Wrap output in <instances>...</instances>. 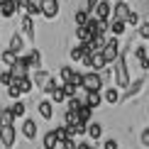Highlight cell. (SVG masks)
Segmentation results:
<instances>
[{
  "mask_svg": "<svg viewBox=\"0 0 149 149\" xmlns=\"http://www.w3.org/2000/svg\"><path fill=\"white\" fill-rule=\"evenodd\" d=\"M95 3H98V0H86V10H88L91 15H93V8H95Z\"/></svg>",
  "mask_w": 149,
  "mask_h": 149,
  "instance_id": "obj_46",
  "label": "cell"
},
{
  "mask_svg": "<svg viewBox=\"0 0 149 149\" xmlns=\"http://www.w3.org/2000/svg\"><path fill=\"white\" fill-rule=\"evenodd\" d=\"M81 105H83V100H81V98H76V95L66 98V108H69V110H78Z\"/></svg>",
  "mask_w": 149,
  "mask_h": 149,
  "instance_id": "obj_35",
  "label": "cell"
},
{
  "mask_svg": "<svg viewBox=\"0 0 149 149\" xmlns=\"http://www.w3.org/2000/svg\"><path fill=\"white\" fill-rule=\"evenodd\" d=\"M54 134H56V139H59V142H64L66 137H71V134H69V125H61V127H56V130H54Z\"/></svg>",
  "mask_w": 149,
  "mask_h": 149,
  "instance_id": "obj_32",
  "label": "cell"
},
{
  "mask_svg": "<svg viewBox=\"0 0 149 149\" xmlns=\"http://www.w3.org/2000/svg\"><path fill=\"white\" fill-rule=\"evenodd\" d=\"M47 78H49V73H47V71H44V69L39 66V69L34 71V78H32V83H34V86H39V88H42V86L47 83Z\"/></svg>",
  "mask_w": 149,
  "mask_h": 149,
  "instance_id": "obj_23",
  "label": "cell"
},
{
  "mask_svg": "<svg viewBox=\"0 0 149 149\" xmlns=\"http://www.w3.org/2000/svg\"><path fill=\"white\" fill-rule=\"evenodd\" d=\"M61 83H66V81H71V76H73V69L71 66H61Z\"/></svg>",
  "mask_w": 149,
  "mask_h": 149,
  "instance_id": "obj_37",
  "label": "cell"
},
{
  "mask_svg": "<svg viewBox=\"0 0 149 149\" xmlns=\"http://www.w3.org/2000/svg\"><path fill=\"white\" fill-rule=\"evenodd\" d=\"M10 83H15L17 88H20V93H29V91L34 88V83H32V78H29V76H24V78H12Z\"/></svg>",
  "mask_w": 149,
  "mask_h": 149,
  "instance_id": "obj_17",
  "label": "cell"
},
{
  "mask_svg": "<svg viewBox=\"0 0 149 149\" xmlns=\"http://www.w3.org/2000/svg\"><path fill=\"white\" fill-rule=\"evenodd\" d=\"M93 15H95L98 20H105V22H108L110 17H113V3H110V0H98L95 8H93Z\"/></svg>",
  "mask_w": 149,
  "mask_h": 149,
  "instance_id": "obj_5",
  "label": "cell"
},
{
  "mask_svg": "<svg viewBox=\"0 0 149 149\" xmlns=\"http://www.w3.org/2000/svg\"><path fill=\"white\" fill-rule=\"evenodd\" d=\"M17 10H20L17 8V0H3V3H0V15H3L5 20H10Z\"/></svg>",
  "mask_w": 149,
  "mask_h": 149,
  "instance_id": "obj_9",
  "label": "cell"
},
{
  "mask_svg": "<svg viewBox=\"0 0 149 149\" xmlns=\"http://www.w3.org/2000/svg\"><path fill=\"white\" fill-rule=\"evenodd\" d=\"M139 142H142V147H147V149H149V127H147V130H142Z\"/></svg>",
  "mask_w": 149,
  "mask_h": 149,
  "instance_id": "obj_43",
  "label": "cell"
},
{
  "mask_svg": "<svg viewBox=\"0 0 149 149\" xmlns=\"http://www.w3.org/2000/svg\"><path fill=\"white\" fill-rule=\"evenodd\" d=\"M103 86H105V81L100 76V71H88V73H83V83H81V88L83 91H103Z\"/></svg>",
  "mask_w": 149,
  "mask_h": 149,
  "instance_id": "obj_3",
  "label": "cell"
},
{
  "mask_svg": "<svg viewBox=\"0 0 149 149\" xmlns=\"http://www.w3.org/2000/svg\"><path fill=\"white\" fill-rule=\"evenodd\" d=\"M0 59H3V64L12 66V64H15V59H17V54H15V52H10V49H5V52H3V56H0Z\"/></svg>",
  "mask_w": 149,
  "mask_h": 149,
  "instance_id": "obj_33",
  "label": "cell"
},
{
  "mask_svg": "<svg viewBox=\"0 0 149 149\" xmlns=\"http://www.w3.org/2000/svg\"><path fill=\"white\" fill-rule=\"evenodd\" d=\"M10 81H12V76H10V71L0 73V83H3V86H10Z\"/></svg>",
  "mask_w": 149,
  "mask_h": 149,
  "instance_id": "obj_44",
  "label": "cell"
},
{
  "mask_svg": "<svg viewBox=\"0 0 149 149\" xmlns=\"http://www.w3.org/2000/svg\"><path fill=\"white\" fill-rule=\"evenodd\" d=\"M22 134L27 139H34L37 137V122L32 120V117H24V120H22Z\"/></svg>",
  "mask_w": 149,
  "mask_h": 149,
  "instance_id": "obj_11",
  "label": "cell"
},
{
  "mask_svg": "<svg viewBox=\"0 0 149 149\" xmlns=\"http://www.w3.org/2000/svg\"><path fill=\"white\" fill-rule=\"evenodd\" d=\"M100 54H103V59H105V64H113V61L120 56V42H117V37L113 34L110 39H105V44L100 49Z\"/></svg>",
  "mask_w": 149,
  "mask_h": 149,
  "instance_id": "obj_2",
  "label": "cell"
},
{
  "mask_svg": "<svg viewBox=\"0 0 149 149\" xmlns=\"http://www.w3.org/2000/svg\"><path fill=\"white\" fill-rule=\"evenodd\" d=\"M69 83H73V86H78V88H81V83H83V73L73 71V76H71V81H69Z\"/></svg>",
  "mask_w": 149,
  "mask_h": 149,
  "instance_id": "obj_42",
  "label": "cell"
},
{
  "mask_svg": "<svg viewBox=\"0 0 149 149\" xmlns=\"http://www.w3.org/2000/svg\"><path fill=\"white\" fill-rule=\"evenodd\" d=\"M83 103H86V105H91V108H98V105L103 103V93H100V91H86Z\"/></svg>",
  "mask_w": 149,
  "mask_h": 149,
  "instance_id": "obj_14",
  "label": "cell"
},
{
  "mask_svg": "<svg viewBox=\"0 0 149 149\" xmlns=\"http://www.w3.org/2000/svg\"><path fill=\"white\" fill-rule=\"evenodd\" d=\"M24 12H27V15H42V10H39V3H34V0H29L27 5H24Z\"/></svg>",
  "mask_w": 149,
  "mask_h": 149,
  "instance_id": "obj_30",
  "label": "cell"
},
{
  "mask_svg": "<svg viewBox=\"0 0 149 149\" xmlns=\"http://www.w3.org/2000/svg\"><path fill=\"white\" fill-rule=\"evenodd\" d=\"M61 88H64V93H66V98H71V95H76V93H78V86H73V83H69V81H66V83H61Z\"/></svg>",
  "mask_w": 149,
  "mask_h": 149,
  "instance_id": "obj_36",
  "label": "cell"
},
{
  "mask_svg": "<svg viewBox=\"0 0 149 149\" xmlns=\"http://www.w3.org/2000/svg\"><path fill=\"white\" fill-rule=\"evenodd\" d=\"M76 122H81V117H78V110H69V108H66L64 125H76Z\"/></svg>",
  "mask_w": 149,
  "mask_h": 149,
  "instance_id": "obj_27",
  "label": "cell"
},
{
  "mask_svg": "<svg viewBox=\"0 0 149 149\" xmlns=\"http://www.w3.org/2000/svg\"><path fill=\"white\" fill-rule=\"evenodd\" d=\"M37 110H39V115L44 117V120H52V117H54V103L47 100V98L37 103Z\"/></svg>",
  "mask_w": 149,
  "mask_h": 149,
  "instance_id": "obj_10",
  "label": "cell"
},
{
  "mask_svg": "<svg viewBox=\"0 0 149 149\" xmlns=\"http://www.w3.org/2000/svg\"><path fill=\"white\" fill-rule=\"evenodd\" d=\"M83 54H86V47H83V42H81L78 47H73V49H71V59H73V61H81V56H83Z\"/></svg>",
  "mask_w": 149,
  "mask_h": 149,
  "instance_id": "obj_34",
  "label": "cell"
},
{
  "mask_svg": "<svg viewBox=\"0 0 149 149\" xmlns=\"http://www.w3.org/2000/svg\"><path fill=\"white\" fill-rule=\"evenodd\" d=\"M0 3H3V0H0Z\"/></svg>",
  "mask_w": 149,
  "mask_h": 149,
  "instance_id": "obj_47",
  "label": "cell"
},
{
  "mask_svg": "<svg viewBox=\"0 0 149 149\" xmlns=\"http://www.w3.org/2000/svg\"><path fill=\"white\" fill-rule=\"evenodd\" d=\"M86 134H88L91 139H100L103 137V125L100 122H88V125H86Z\"/></svg>",
  "mask_w": 149,
  "mask_h": 149,
  "instance_id": "obj_16",
  "label": "cell"
},
{
  "mask_svg": "<svg viewBox=\"0 0 149 149\" xmlns=\"http://www.w3.org/2000/svg\"><path fill=\"white\" fill-rule=\"evenodd\" d=\"M115 86L117 88H127L130 86V73H127V54H120L115 61Z\"/></svg>",
  "mask_w": 149,
  "mask_h": 149,
  "instance_id": "obj_1",
  "label": "cell"
},
{
  "mask_svg": "<svg viewBox=\"0 0 149 149\" xmlns=\"http://www.w3.org/2000/svg\"><path fill=\"white\" fill-rule=\"evenodd\" d=\"M59 144H61V147H64V149H76V144H78V142H76V139H73V137H66L64 142H59Z\"/></svg>",
  "mask_w": 149,
  "mask_h": 149,
  "instance_id": "obj_40",
  "label": "cell"
},
{
  "mask_svg": "<svg viewBox=\"0 0 149 149\" xmlns=\"http://www.w3.org/2000/svg\"><path fill=\"white\" fill-rule=\"evenodd\" d=\"M139 37H142V39H149V20L139 24Z\"/></svg>",
  "mask_w": 149,
  "mask_h": 149,
  "instance_id": "obj_41",
  "label": "cell"
},
{
  "mask_svg": "<svg viewBox=\"0 0 149 149\" xmlns=\"http://www.w3.org/2000/svg\"><path fill=\"white\" fill-rule=\"evenodd\" d=\"M29 69H32V66H29L27 56H24V59L17 56V59H15V64L10 66V76H12V78H24V76H29Z\"/></svg>",
  "mask_w": 149,
  "mask_h": 149,
  "instance_id": "obj_4",
  "label": "cell"
},
{
  "mask_svg": "<svg viewBox=\"0 0 149 149\" xmlns=\"http://www.w3.org/2000/svg\"><path fill=\"white\" fill-rule=\"evenodd\" d=\"M91 115H93V108L83 103V105L78 108V117H81V122H91Z\"/></svg>",
  "mask_w": 149,
  "mask_h": 149,
  "instance_id": "obj_28",
  "label": "cell"
},
{
  "mask_svg": "<svg viewBox=\"0 0 149 149\" xmlns=\"http://www.w3.org/2000/svg\"><path fill=\"white\" fill-rule=\"evenodd\" d=\"M142 86H144V81H134V83L132 86H127V88H122V91H125V93H122V95H120V100H130V98H132V95H137V93L142 91Z\"/></svg>",
  "mask_w": 149,
  "mask_h": 149,
  "instance_id": "obj_13",
  "label": "cell"
},
{
  "mask_svg": "<svg viewBox=\"0 0 149 149\" xmlns=\"http://www.w3.org/2000/svg\"><path fill=\"white\" fill-rule=\"evenodd\" d=\"M103 149H120V147H117V139H105Z\"/></svg>",
  "mask_w": 149,
  "mask_h": 149,
  "instance_id": "obj_45",
  "label": "cell"
},
{
  "mask_svg": "<svg viewBox=\"0 0 149 149\" xmlns=\"http://www.w3.org/2000/svg\"><path fill=\"white\" fill-rule=\"evenodd\" d=\"M49 95H52V103H66V93H64V88H61V83L49 93Z\"/></svg>",
  "mask_w": 149,
  "mask_h": 149,
  "instance_id": "obj_26",
  "label": "cell"
},
{
  "mask_svg": "<svg viewBox=\"0 0 149 149\" xmlns=\"http://www.w3.org/2000/svg\"><path fill=\"white\" fill-rule=\"evenodd\" d=\"M130 5H127V0H117V3L113 5V17H117V20H127V15H130Z\"/></svg>",
  "mask_w": 149,
  "mask_h": 149,
  "instance_id": "obj_8",
  "label": "cell"
},
{
  "mask_svg": "<svg viewBox=\"0 0 149 149\" xmlns=\"http://www.w3.org/2000/svg\"><path fill=\"white\" fill-rule=\"evenodd\" d=\"M10 113L15 115V120H17V117H24V115H27V105H24L22 100H15L10 105Z\"/></svg>",
  "mask_w": 149,
  "mask_h": 149,
  "instance_id": "obj_20",
  "label": "cell"
},
{
  "mask_svg": "<svg viewBox=\"0 0 149 149\" xmlns=\"http://www.w3.org/2000/svg\"><path fill=\"white\" fill-rule=\"evenodd\" d=\"M56 86H59V81H56V78H52V76H49V78H47V83H44V86H42V91H44V95H49V93H52L54 88H56Z\"/></svg>",
  "mask_w": 149,
  "mask_h": 149,
  "instance_id": "obj_31",
  "label": "cell"
},
{
  "mask_svg": "<svg viewBox=\"0 0 149 149\" xmlns=\"http://www.w3.org/2000/svg\"><path fill=\"white\" fill-rule=\"evenodd\" d=\"M15 137H17V134H15V127H12V125H3V127H0V142H3L8 149L15 147Z\"/></svg>",
  "mask_w": 149,
  "mask_h": 149,
  "instance_id": "obj_7",
  "label": "cell"
},
{
  "mask_svg": "<svg viewBox=\"0 0 149 149\" xmlns=\"http://www.w3.org/2000/svg\"><path fill=\"white\" fill-rule=\"evenodd\" d=\"M27 61H29V66H32V69H39V66H42V54L37 52V49H32V52L27 54Z\"/></svg>",
  "mask_w": 149,
  "mask_h": 149,
  "instance_id": "obj_25",
  "label": "cell"
},
{
  "mask_svg": "<svg viewBox=\"0 0 149 149\" xmlns=\"http://www.w3.org/2000/svg\"><path fill=\"white\" fill-rule=\"evenodd\" d=\"M105 59H103V54L100 52H91V61H88V69H93V71H103L105 69Z\"/></svg>",
  "mask_w": 149,
  "mask_h": 149,
  "instance_id": "obj_12",
  "label": "cell"
},
{
  "mask_svg": "<svg viewBox=\"0 0 149 149\" xmlns=\"http://www.w3.org/2000/svg\"><path fill=\"white\" fill-rule=\"evenodd\" d=\"M88 17H91V12L83 8V10H78L76 15H73V22H76V24H86V22H88Z\"/></svg>",
  "mask_w": 149,
  "mask_h": 149,
  "instance_id": "obj_29",
  "label": "cell"
},
{
  "mask_svg": "<svg viewBox=\"0 0 149 149\" xmlns=\"http://www.w3.org/2000/svg\"><path fill=\"white\" fill-rule=\"evenodd\" d=\"M134 56H137V61H139V69H142V71H149V56H147V49H144V47H137V49H134Z\"/></svg>",
  "mask_w": 149,
  "mask_h": 149,
  "instance_id": "obj_18",
  "label": "cell"
},
{
  "mask_svg": "<svg viewBox=\"0 0 149 149\" xmlns=\"http://www.w3.org/2000/svg\"><path fill=\"white\" fill-rule=\"evenodd\" d=\"M15 122V115L10 113V108H0V127L3 125H12Z\"/></svg>",
  "mask_w": 149,
  "mask_h": 149,
  "instance_id": "obj_24",
  "label": "cell"
},
{
  "mask_svg": "<svg viewBox=\"0 0 149 149\" xmlns=\"http://www.w3.org/2000/svg\"><path fill=\"white\" fill-rule=\"evenodd\" d=\"M42 147H44V149H56V147H59V139H56V134H54V130L44 134V139H42Z\"/></svg>",
  "mask_w": 149,
  "mask_h": 149,
  "instance_id": "obj_21",
  "label": "cell"
},
{
  "mask_svg": "<svg viewBox=\"0 0 149 149\" xmlns=\"http://www.w3.org/2000/svg\"><path fill=\"white\" fill-rule=\"evenodd\" d=\"M20 27H22V32L27 34L29 39L34 37V22H32V15H27V12H24V17H22V24H20Z\"/></svg>",
  "mask_w": 149,
  "mask_h": 149,
  "instance_id": "obj_19",
  "label": "cell"
},
{
  "mask_svg": "<svg viewBox=\"0 0 149 149\" xmlns=\"http://www.w3.org/2000/svg\"><path fill=\"white\" fill-rule=\"evenodd\" d=\"M10 52H15V54H20L22 49H24V42H22V37L20 34H12V39H10Z\"/></svg>",
  "mask_w": 149,
  "mask_h": 149,
  "instance_id": "obj_22",
  "label": "cell"
},
{
  "mask_svg": "<svg viewBox=\"0 0 149 149\" xmlns=\"http://www.w3.org/2000/svg\"><path fill=\"white\" fill-rule=\"evenodd\" d=\"M5 88H8V95H10V98H15V100H17V98L22 95V93H20V88H17L15 83H10V86H5Z\"/></svg>",
  "mask_w": 149,
  "mask_h": 149,
  "instance_id": "obj_38",
  "label": "cell"
},
{
  "mask_svg": "<svg viewBox=\"0 0 149 149\" xmlns=\"http://www.w3.org/2000/svg\"><path fill=\"white\" fill-rule=\"evenodd\" d=\"M103 100L108 103V105H115V103H120V91H117L115 86L105 88V91H103Z\"/></svg>",
  "mask_w": 149,
  "mask_h": 149,
  "instance_id": "obj_15",
  "label": "cell"
},
{
  "mask_svg": "<svg viewBox=\"0 0 149 149\" xmlns=\"http://www.w3.org/2000/svg\"><path fill=\"white\" fill-rule=\"evenodd\" d=\"M39 10L47 20H54L59 15V0H39Z\"/></svg>",
  "mask_w": 149,
  "mask_h": 149,
  "instance_id": "obj_6",
  "label": "cell"
},
{
  "mask_svg": "<svg viewBox=\"0 0 149 149\" xmlns=\"http://www.w3.org/2000/svg\"><path fill=\"white\" fill-rule=\"evenodd\" d=\"M127 24H132V27H137V24H139V15H137V12H134V10H130V15H127V20H125Z\"/></svg>",
  "mask_w": 149,
  "mask_h": 149,
  "instance_id": "obj_39",
  "label": "cell"
}]
</instances>
